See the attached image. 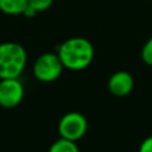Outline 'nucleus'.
Segmentation results:
<instances>
[{
    "label": "nucleus",
    "mask_w": 152,
    "mask_h": 152,
    "mask_svg": "<svg viewBox=\"0 0 152 152\" xmlns=\"http://www.w3.org/2000/svg\"><path fill=\"white\" fill-rule=\"evenodd\" d=\"M64 68L74 71H80L88 68L94 59V46L83 37H72L64 40L56 48Z\"/></svg>",
    "instance_id": "nucleus-1"
},
{
    "label": "nucleus",
    "mask_w": 152,
    "mask_h": 152,
    "mask_svg": "<svg viewBox=\"0 0 152 152\" xmlns=\"http://www.w3.org/2000/svg\"><path fill=\"white\" fill-rule=\"evenodd\" d=\"M27 62L25 48L15 42L0 43V80L19 78Z\"/></svg>",
    "instance_id": "nucleus-2"
},
{
    "label": "nucleus",
    "mask_w": 152,
    "mask_h": 152,
    "mask_svg": "<svg viewBox=\"0 0 152 152\" xmlns=\"http://www.w3.org/2000/svg\"><path fill=\"white\" fill-rule=\"evenodd\" d=\"M63 69L64 66L56 52H45L34 61L32 72L38 81L50 83L61 76Z\"/></svg>",
    "instance_id": "nucleus-3"
},
{
    "label": "nucleus",
    "mask_w": 152,
    "mask_h": 152,
    "mask_svg": "<svg viewBox=\"0 0 152 152\" xmlns=\"http://www.w3.org/2000/svg\"><path fill=\"white\" fill-rule=\"evenodd\" d=\"M88 129L87 118L78 112H69L64 114L58 122V133L61 138L77 141L82 139Z\"/></svg>",
    "instance_id": "nucleus-4"
},
{
    "label": "nucleus",
    "mask_w": 152,
    "mask_h": 152,
    "mask_svg": "<svg viewBox=\"0 0 152 152\" xmlns=\"http://www.w3.org/2000/svg\"><path fill=\"white\" fill-rule=\"evenodd\" d=\"M24 86L19 78H2L0 80V107L14 108L24 99Z\"/></svg>",
    "instance_id": "nucleus-5"
},
{
    "label": "nucleus",
    "mask_w": 152,
    "mask_h": 152,
    "mask_svg": "<svg viewBox=\"0 0 152 152\" xmlns=\"http://www.w3.org/2000/svg\"><path fill=\"white\" fill-rule=\"evenodd\" d=\"M134 87L133 76L124 70L114 72L108 80V90L116 97H124L131 94Z\"/></svg>",
    "instance_id": "nucleus-6"
},
{
    "label": "nucleus",
    "mask_w": 152,
    "mask_h": 152,
    "mask_svg": "<svg viewBox=\"0 0 152 152\" xmlns=\"http://www.w3.org/2000/svg\"><path fill=\"white\" fill-rule=\"evenodd\" d=\"M27 6V0H0V11L8 15L23 14Z\"/></svg>",
    "instance_id": "nucleus-7"
},
{
    "label": "nucleus",
    "mask_w": 152,
    "mask_h": 152,
    "mask_svg": "<svg viewBox=\"0 0 152 152\" xmlns=\"http://www.w3.org/2000/svg\"><path fill=\"white\" fill-rule=\"evenodd\" d=\"M48 152H80V150L75 141L59 138L50 146Z\"/></svg>",
    "instance_id": "nucleus-8"
},
{
    "label": "nucleus",
    "mask_w": 152,
    "mask_h": 152,
    "mask_svg": "<svg viewBox=\"0 0 152 152\" xmlns=\"http://www.w3.org/2000/svg\"><path fill=\"white\" fill-rule=\"evenodd\" d=\"M52 2H53V0H27V5L31 8H33L37 13L49 10L51 7Z\"/></svg>",
    "instance_id": "nucleus-9"
},
{
    "label": "nucleus",
    "mask_w": 152,
    "mask_h": 152,
    "mask_svg": "<svg viewBox=\"0 0 152 152\" xmlns=\"http://www.w3.org/2000/svg\"><path fill=\"white\" fill-rule=\"evenodd\" d=\"M141 59L145 64L152 66V37L144 44L141 49Z\"/></svg>",
    "instance_id": "nucleus-10"
},
{
    "label": "nucleus",
    "mask_w": 152,
    "mask_h": 152,
    "mask_svg": "<svg viewBox=\"0 0 152 152\" xmlns=\"http://www.w3.org/2000/svg\"><path fill=\"white\" fill-rule=\"evenodd\" d=\"M138 152H152V135L145 138L141 141V144L138 148Z\"/></svg>",
    "instance_id": "nucleus-11"
}]
</instances>
